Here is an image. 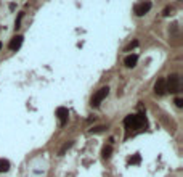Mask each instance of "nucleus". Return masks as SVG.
<instances>
[{"label":"nucleus","mask_w":183,"mask_h":177,"mask_svg":"<svg viewBox=\"0 0 183 177\" xmlns=\"http://www.w3.org/2000/svg\"><path fill=\"white\" fill-rule=\"evenodd\" d=\"M175 105H177L178 108H181V106H183V100H181L180 97H177V98H175Z\"/></svg>","instance_id":"dca6fc26"},{"label":"nucleus","mask_w":183,"mask_h":177,"mask_svg":"<svg viewBox=\"0 0 183 177\" xmlns=\"http://www.w3.org/2000/svg\"><path fill=\"white\" fill-rule=\"evenodd\" d=\"M56 116H58L60 124H61V126H64L66 122H67V118H69V111H67V108H64V106H60L58 110H56Z\"/></svg>","instance_id":"423d86ee"},{"label":"nucleus","mask_w":183,"mask_h":177,"mask_svg":"<svg viewBox=\"0 0 183 177\" xmlns=\"http://www.w3.org/2000/svg\"><path fill=\"white\" fill-rule=\"evenodd\" d=\"M111 153H112V147H111V145H105L103 150H101V156H103L105 159H109V158H111Z\"/></svg>","instance_id":"9d476101"},{"label":"nucleus","mask_w":183,"mask_h":177,"mask_svg":"<svg viewBox=\"0 0 183 177\" xmlns=\"http://www.w3.org/2000/svg\"><path fill=\"white\" fill-rule=\"evenodd\" d=\"M23 13H19V15H18V19H16V23H15V29H19L21 28V19H23Z\"/></svg>","instance_id":"4468645a"},{"label":"nucleus","mask_w":183,"mask_h":177,"mask_svg":"<svg viewBox=\"0 0 183 177\" xmlns=\"http://www.w3.org/2000/svg\"><path fill=\"white\" fill-rule=\"evenodd\" d=\"M170 11H172V8H165V10H164V15H165V16L170 15Z\"/></svg>","instance_id":"f3484780"},{"label":"nucleus","mask_w":183,"mask_h":177,"mask_svg":"<svg viewBox=\"0 0 183 177\" xmlns=\"http://www.w3.org/2000/svg\"><path fill=\"white\" fill-rule=\"evenodd\" d=\"M74 145V142H67V143H64V147L60 150V155H64V152H66V150H69V148H71Z\"/></svg>","instance_id":"9b49d317"},{"label":"nucleus","mask_w":183,"mask_h":177,"mask_svg":"<svg viewBox=\"0 0 183 177\" xmlns=\"http://www.w3.org/2000/svg\"><path fill=\"white\" fill-rule=\"evenodd\" d=\"M0 48H2V44H0Z\"/></svg>","instance_id":"a211bd4d"},{"label":"nucleus","mask_w":183,"mask_h":177,"mask_svg":"<svg viewBox=\"0 0 183 177\" xmlns=\"http://www.w3.org/2000/svg\"><path fill=\"white\" fill-rule=\"evenodd\" d=\"M21 45H23V36H15V37L10 40V45H8V47H10V50L15 52V50H18Z\"/></svg>","instance_id":"0eeeda50"},{"label":"nucleus","mask_w":183,"mask_h":177,"mask_svg":"<svg viewBox=\"0 0 183 177\" xmlns=\"http://www.w3.org/2000/svg\"><path fill=\"white\" fill-rule=\"evenodd\" d=\"M10 171V161L5 158H0V172H8Z\"/></svg>","instance_id":"1a4fd4ad"},{"label":"nucleus","mask_w":183,"mask_h":177,"mask_svg":"<svg viewBox=\"0 0 183 177\" xmlns=\"http://www.w3.org/2000/svg\"><path fill=\"white\" fill-rule=\"evenodd\" d=\"M124 63H125V66H127V68H135L137 63H138V57L137 55H129V57H125Z\"/></svg>","instance_id":"6e6552de"},{"label":"nucleus","mask_w":183,"mask_h":177,"mask_svg":"<svg viewBox=\"0 0 183 177\" xmlns=\"http://www.w3.org/2000/svg\"><path fill=\"white\" fill-rule=\"evenodd\" d=\"M165 89L170 93H178L180 90V76L178 74H170L165 79Z\"/></svg>","instance_id":"f03ea898"},{"label":"nucleus","mask_w":183,"mask_h":177,"mask_svg":"<svg viewBox=\"0 0 183 177\" xmlns=\"http://www.w3.org/2000/svg\"><path fill=\"white\" fill-rule=\"evenodd\" d=\"M106 127L105 126H98V127H93V129H90V134H100V132H103Z\"/></svg>","instance_id":"ddd939ff"},{"label":"nucleus","mask_w":183,"mask_h":177,"mask_svg":"<svg viewBox=\"0 0 183 177\" xmlns=\"http://www.w3.org/2000/svg\"><path fill=\"white\" fill-rule=\"evenodd\" d=\"M137 45H138V42H137V40H133V42H132V44H130L127 48H125V52H130V50H132V48H135Z\"/></svg>","instance_id":"2eb2a0df"},{"label":"nucleus","mask_w":183,"mask_h":177,"mask_svg":"<svg viewBox=\"0 0 183 177\" xmlns=\"http://www.w3.org/2000/svg\"><path fill=\"white\" fill-rule=\"evenodd\" d=\"M108 93H109V87H101L100 90H96V92H95V95L92 97V100H90V105L96 108L98 105H100V103L108 97Z\"/></svg>","instance_id":"7ed1b4c3"},{"label":"nucleus","mask_w":183,"mask_h":177,"mask_svg":"<svg viewBox=\"0 0 183 177\" xmlns=\"http://www.w3.org/2000/svg\"><path fill=\"white\" fill-rule=\"evenodd\" d=\"M154 92H156V95H159V97H162V95L167 93V89H165V79L161 77L156 80V84H154Z\"/></svg>","instance_id":"39448f33"},{"label":"nucleus","mask_w":183,"mask_h":177,"mask_svg":"<svg viewBox=\"0 0 183 177\" xmlns=\"http://www.w3.org/2000/svg\"><path fill=\"white\" fill-rule=\"evenodd\" d=\"M140 161H142V158H140V155H135V156H132V158L129 159V163H130V164H138Z\"/></svg>","instance_id":"f8f14e48"},{"label":"nucleus","mask_w":183,"mask_h":177,"mask_svg":"<svg viewBox=\"0 0 183 177\" xmlns=\"http://www.w3.org/2000/svg\"><path fill=\"white\" fill-rule=\"evenodd\" d=\"M151 7H153L151 2H140V3H137L133 7V13H135L137 16H145L146 13L151 10Z\"/></svg>","instance_id":"20e7f679"},{"label":"nucleus","mask_w":183,"mask_h":177,"mask_svg":"<svg viewBox=\"0 0 183 177\" xmlns=\"http://www.w3.org/2000/svg\"><path fill=\"white\" fill-rule=\"evenodd\" d=\"M124 126L127 130H138L146 126V118L143 113L140 114H129L127 118L124 119Z\"/></svg>","instance_id":"f257e3e1"}]
</instances>
